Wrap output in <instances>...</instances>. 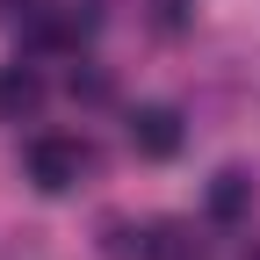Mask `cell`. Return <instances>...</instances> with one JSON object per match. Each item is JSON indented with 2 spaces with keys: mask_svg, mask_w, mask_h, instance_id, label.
<instances>
[{
  "mask_svg": "<svg viewBox=\"0 0 260 260\" xmlns=\"http://www.w3.org/2000/svg\"><path fill=\"white\" fill-rule=\"evenodd\" d=\"M37 102H44V73L37 65H0V116L8 123H22V116H37Z\"/></svg>",
  "mask_w": 260,
  "mask_h": 260,
  "instance_id": "277c9868",
  "label": "cell"
},
{
  "mask_svg": "<svg viewBox=\"0 0 260 260\" xmlns=\"http://www.w3.org/2000/svg\"><path fill=\"white\" fill-rule=\"evenodd\" d=\"M130 145H138L145 159H174V152H181V116L159 109V102L138 109V116H130Z\"/></svg>",
  "mask_w": 260,
  "mask_h": 260,
  "instance_id": "7a4b0ae2",
  "label": "cell"
},
{
  "mask_svg": "<svg viewBox=\"0 0 260 260\" xmlns=\"http://www.w3.org/2000/svg\"><path fill=\"white\" fill-rule=\"evenodd\" d=\"M145 260H210V246H203V232H195V224L159 217L152 232H145Z\"/></svg>",
  "mask_w": 260,
  "mask_h": 260,
  "instance_id": "3957f363",
  "label": "cell"
},
{
  "mask_svg": "<svg viewBox=\"0 0 260 260\" xmlns=\"http://www.w3.org/2000/svg\"><path fill=\"white\" fill-rule=\"evenodd\" d=\"M73 94H87V102H102V94H109V80H102V73H73Z\"/></svg>",
  "mask_w": 260,
  "mask_h": 260,
  "instance_id": "8992f818",
  "label": "cell"
},
{
  "mask_svg": "<svg viewBox=\"0 0 260 260\" xmlns=\"http://www.w3.org/2000/svg\"><path fill=\"white\" fill-rule=\"evenodd\" d=\"M80 174H87V145L80 138H37L29 145V181H37L44 195L80 188Z\"/></svg>",
  "mask_w": 260,
  "mask_h": 260,
  "instance_id": "6da1fadb",
  "label": "cell"
},
{
  "mask_svg": "<svg viewBox=\"0 0 260 260\" xmlns=\"http://www.w3.org/2000/svg\"><path fill=\"white\" fill-rule=\"evenodd\" d=\"M246 210H253V181H246L239 167H224V174L210 181V217H217V224H239Z\"/></svg>",
  "mask_w": 260,
  "mask_h": 260,
  "instance_id": "5b68a950",
  "label": "cell"
}]
</instances>
